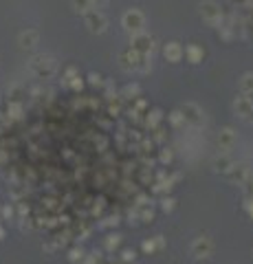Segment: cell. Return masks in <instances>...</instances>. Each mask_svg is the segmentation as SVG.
I'll list each match as a JSON object with an SVG mask.
<instances>
[{
	"instance_id": "1",
	"label": "cell",
	"mask_w": 253,
	"mask_h": 264,
	"mask_svg": "<svg viewBox=\"0 0 253 264\" xmlns=\"http://www.w3.org/2000/svg\"><path fill=\"white\" fill-rule=\"evenodd\" d=\"M55 69H57L55 57H53V55H49V53H40V55L31 57V62H29V71H31L38 79H47V77H51V75L55 73Z\"/></svg>"
},
{
	"instance_id": "2",
	"label": "cell",
	"mask_w": 253,
	"mask_h": 264,
	"mask_svg": "<svg viewBox=\"0 0 253 264\" xmlns=\"http://www.w3.org/2000/svg\"><path fill=\"white\" fill-rule=\"evenodd\" d=\"M198 9H200V16H203V20L207 25H212V27L222 25V9H220L218 3H214V0H203V3L198 5Z\"/></svg>"
},
{
	"instance_id": "3",
	"label": "cell",
	"mask_w": 253,
	"mask_h": 264,
	"mask_svg": "<svg viewBox=\"0 0 253 264\" xmlns=\"http://www.w3.org/2000/svg\"><path fill=\"white\" fill-rule=\"evenodd\" d=\"M121 25L125 27V31L141 33L143 31V25H145V18H143V13H141L139 9H128L123 13V18H121Z\"/></svg>"
},
{
	"instance_id": "4",
	"label": "cell",
	"mask_w": 253,
	"mask_h": 264,
	"mask_svg": "<svg viewBox=\"0 0 253 264\" xmlns=\"http://www.w3.org/2000/svg\"><path fill=\"white\" fill-rule=\"evenodd\" d=\"M189 251H192V255H194L196 260H207L212 255V251H214V242H212L209 236H198L194 242H192Z\"/></svg>"
},
{
	"instance_id": "5",
	"label": "cell",
	"mask_w": 253,
	"mask_h": 264,
	"mask_svg": "<svg viewBox=\"0 0 253 264\" xmlns=\"http://www.w3.org/2000/svg\"><path fill=\"white\" fill-rule=\"evenodd\" d=\"M84 18H86V27L91 33H103L108 29V20L101 11H88Z\"/></svg>"
},
{
	"instance_id": "6",
	"label": "cell",
	"mask_w": 253,
	"mask_h": 264,
	"mask_svg": "<svg viewBox=\"0 0 253 264\" xmlns=\"http://www.w3.org/2000/svg\"><path fill=\"white\" fill-rule=\"evenodd\" d=\"M152 47H154V40L152 35L147 33H132V49L139 51V53H152Z\"/></svg>"
},
{
	"instance_id": "7",
	"label": "cell",
	"mask_w": 253,
	"mask_h": 264,
	"mask_svg": "<svg viewBox=\"0 0 253 264\" xmlns=\"http://www.w3.org/2000/svg\"><path fill=\"white\" fill-rule=\"evenodd\" d=\"M181 115L185 123H192V126H200L203 123V113H200V108L196 104H185L181 108Z\"/></svg>"
},
{
	"instance_id": "8",
	"label": "cell",
	"mask_w": 253,
	"mask_h": 264,
	"mask_svg": "<svg viewBox=\"0 0 253 264\" xmlns=\"http://www.w3.org/2000/svg\"><path fill=\"white\" fill-rule=\"evenodd\" d=\"M236 141H238V137H236V132L231 128H222L218 132V148L222 150V154H227L229 150H231L236 145Z\"/></svg>"
},
{
	"instance_id": "9",
	"label": "cell",
	"mask_w": 253,
	"mask_h": 264,
	"mask_svg": "<svg viewBox=\"0 0 253 264\" xmlns=\"http://www.w3.org/2000/svg\"><path fill=\"white\" fill-rule=\"evenodd\" d=\"M247 174H249V167H247V163H234L231 165V170H229L225 176L231 183H238V185H242V181L247 179Z\"/></svg>"
},
{
	"instance_id": "10",
	"label": "cell",
	"mask_w": 253,
	"mask_h": 264,
	"mask_svg": "<svg viewBox=\"0 0 253 264\" xmlns=\"http://www.w3.org/2000/svg\"><path fill=\"white\" fill-rule=\"evenodd\" d=\"M251 108H253V101L249 97H244V95H240V97L234 99V113L240 117V119H247L249 113H251Z\"/></svg>"
},
{
	"instance_id": "11",
	"label": "cell",
	"mask_w": 253,
	"mask_h": 264,
	"mask_svg": "<svg viewBox=\"0 0 253 264\" xmlns=\"http://www.w3.org/2000/svg\"><path fill=\"white\" fill-rule=\"evenodd\" d=\"M163 55H165L167 62L176 64V62H181V57H183V47L178 42H170V44H165V49H163Z\"/></svg>"
},
{
	"instance_id": "12",
	"label": "cell",
	"mask_w": 253,
	"mask_h": 264,
	"mask_svg": "<svg viewBox=\"0 0 253 264\" xmlns=\"http://www.w3.org/2000/svg\"><path fill=\"white\" fill-rule=\"evenodd\" d=\"M38 40H40V35H38V31H35V29H27V31H22L20 38H18V42H20L22 49L35 47V44H38Z\"/></svg>"
},
{
	"instance_id": "13",
	"label": "cell",
	"mask_w": 253,
	"mask_h": 264,
	"mask_svg": "<svg viewBox=\"0 0 253 264\" xmlns=\"http://www.w3.org/2000/svg\"><path fill=\"white\" fill-rule=\"evenodd\" d=\"M183 55H187V60L192 64H200L203 62V57H205V51L200 47H196V44H189V47L183 51Z\"/></svg>"
},
{
	"instance_id": "14",
	"label": "cell",
	"mask_w": 253,
	"mask_h": 264,
	"mask_svg": "<svg viewBox=\"0 0 253 264\" xmlns=\"http://www.w3.org/2000/svg\"><path fill=\"white\" fill-rule=\"evenodd\" d=\"M238 88H240V93L244 97L253 95V73H244V75L238 79Z\"/></svg>"
},
{
	"instance_id": "15",
	"label": "cell",
	"mask_w": 253,
	"mask_h": 264,
	"mask_svg": "<svg viewBox=\"0 0 253 264\" xmlns=\"http://www.w3.org/2000/svg\"><path fill=\"white\" fill-rule=\"evenodd\" d=\"M161 119H163V113H161L159 108H154V110H150V113H147V117H145V126L150 128V130H154V128H159Z\"/></svg>"
},
{
	"instance_id": "16",
	"label": "cell",
	"mask_w": 253,
	"mask_h": 264,
	"mask_svg": "<svg viewBox=\"0 0 253 264\" xmlns=\"http://www.w3.org/2000/svg\"><path fill=\"white\" fill-rule=\"evenodd\" d=\"M231 165H234V161L229 159L227 154H222V157H218V159L214 161V167H216L218 172H222V174H227L229 170H231Z\"/></svg>"
},
{
	"instance_id": "17",
	"label": "cell",
	"mask_w": 253,
	"mask_h": 264,
	"mask_svg": "<svg viewBox=\"0 0 253 264\" xmlns=\"http://www.w3.org/2000/svg\"><path fill=\"white\" fill-rule=\"evenodd\" d=\"M71 5H73V9H75L77 13H86L88 11H93V3L91 0H71Z\"/></svg>"
},
{
	"instance_id": "18",
	"label": "cell",
	"mask_w": 253,
	"mask_h": 264,
	"mask_svg": "<svg viewBox=\"0 0 253 264\" xmlns=\"http://www.w3.org/2000/svg\"><path fill=\"white\" fill-rule=\"evenodd\" d=\"M170 123H172V128L174 130H183L187 123H185V119H183V115H181V110H174L172 115H170Z\"/></svg>"
},
{
	"instance_id": "19",
	"label": "cell",
	"mask_w": 253,
	"mask_h": 264,
	"mask_svg": "<svg viewBox=\"0 0 253 264\" xmlns=\"http://www.w3.org/2000/svg\"><path fill=\"white\" fill-rule=\"evenodd\" d=\"M141 95V86L139 84H128L123 88V97H128V99H135Z\"/></svg>"
},
{
	"instance_id": "20",
	"label": "cell",
	"mask_w": 253,
	"mask_h": 264,
	"mask_svg": "<svg viewBox=\"0 0 253 264\" xmlns=\"http://www.w3.org/2000/svg\"><path fill=\"white\" fill-rule=\"evenodd\" d=\"M242 189H244V196H247V198L253 196V174L251 172L247 174V179L242 181Z\"/></svg>"
},
{
	"instance_id": "21",
	"label": "cell",
	"mask_w": 253,
	"mask_h": 264,
	"mask_svg": "<svg viewBox=\"0 0 253 264\" xmlns=\"http://www.w3.org/2000/svg\"><path fill=\"white\" fill-rule=\"evenodd\" d=\"M119 242H121V236H119V233H115V236H108V240H106V249H110V251H113V249L119 247Z\"/></svg>"
},
{
	"instance_id": "22",
	"label": "cell",
	"mask_w": 253,
	"mask_h": 264,
	"mask_svg": "<svg viewBox=\"0 0 253 264\" xmlns=\"http://www.w3.org/2000/svg\"><path fill=\"white\" fill-rule=\"evenodd\" d=\"M172 159H174V154H172L170 148H165L161 152V163H172Z\"/></svg>"
},
{
	"instance_id": "23",
	"label": "cell",
	"mask_w": 253,
	"mask_h": 264,
	"mask_svg": "<svg viewBox=\"0 0 253 264\" xmlns=\"http://www.w3.org/2000/svg\"><path fill=\"white\" fill-rule=\"evenodd\" d=\"M174 203H176L174 198H167V196H165V198L161 201V207L165 209V211H172V209H174Z\"/></svg>"
},
{
	"instance_id": "24",
	"label": "cell",
	"mask_w": 253,
	"mask_h": 264,
	"mask_svg": "<svg viewBox=\"0 0 253 264\" xmlns=\"http://www.w3.org/2000/svg\"><path fill=\"white\" fill-rule=\"evenodd\" d=\"M88 82L93 86H101V75L99 73H91V75H88Z\"/></svg>"
},
{
	"instance_id": "25",
	"label": "cell",
	"mask_w": 253,
	"mask_h": 264,
	"mask_svg": "<svg viewBox=\"0 0 253 264\" xmlns=\"http://www.w3.org/2000/svg\"><path fill=\"white\" fill-rule=\"evenodd\" d=\"M244 209H247V214L253 218V196H251V198L244 196Z\"/></svg>"
},
{
	"instance_id": "26",
	"label": "cell",
	"mask_w": 253,
	"mask_h": 264,
	"mask_svg": "<svg viewBox=\"0 0 253 264\" xmlns=\"http://www.w3.org/2000/svg\"><path fill=\"white\" fill-rule=\"evenodd\" d=\"M135 258H137V253L132 249H125L123 251V262H135Z\"/></svg>"
},
{
	"instance_id": "27",
	"label": "cell",
	"mask_w": 253,
	"mask_h": 264,
	"mask_svg": "<svg viewBox=\"0 0 253 264\" xmlns=\"http://www.w3.org/2000/svg\"><path fill=\"white\" fill-rule=\"evenodd\" d=\"M103 86H106V97L113 99L115 97V86H113V82L108 79V82H103Z\"/></svg>"
},
{
	"instance_id": "28",
	"label": "cell",
	"mask_w": 253,
	"mask_h": 264,
	"mask_svg": "<svg viewBox=\"0 0 253 264\" xmlns=\"http://www.w3.org/2000/svg\"><path fill=\"white\" fill-rule=\"evenodd\" d=\"M143 251H147V253L154 251V242H152V240H145V242H143Z\"/></svg>"
},
{
	"instance_id": "29",
	"label": "cell",
	"mask_w": 253,
	"mask_h": 264,
	"mask_svg": "<svg viewBox=\"0 0 253 264\" xmlns=\"http://www.w3.org/2000/svg\"><path fill=\"white\" fill-rule=\"evenodd\" d=\"M77 258L81 260V249H79V251H77V249H75V251H73V253H71V260H73V262H77Z\"/></svg>"
},
{
	"instance_id": "30",
	"label": "cell",
	"mask_w": 253,
	"mask_h": 264,
	"mask_svg": "<svg viewBox=\"0 0 253 264\" xmlns=\"http://www.w3.org/2000/svg\"><path fill=\"white\" fill-rule=\"evenodd\" d=\"M91 3H93L95 7H106V5H108V0H91Z\"/></svg>"
},
{
	"instance_id": "31",
	"label": "cell",
	"mask_w": 253,
	"mask_h": 264,
	"mask_svg": "<svg viewBox=\"0 0 253 264\" xmlns=\"http://www.w3.org/2000/svg\"><path fill=\"white\" fill-rule=\"evenodd\" d=\"M145 106H147L145 99H137V108H139V110H145Z\"/></svg>"
},
{
	"instance_id": "32",
	"label": "cell",
	"mask_w": 253,
	"mask_h": 264,
	"mask_svg": "<svg viewBox=\"0 0 253 264\" xmlns=\"http://www.w3.org/2000/svg\"><path fill=\"white\" fill-rule=\"evenodd\" d=\"M247 119H249V121L253 123V108H251V113H249V117H247Z\"/></svg>"
},
{
	"instance_id": "33",
	"label": "cell",
	"mask_w": 253,
	"mask_h": 264,
	"mask_svg": "<svg viewBox=\"0 0 253 264\" xmlns=\"http://www.w3.org/2000/svg\"><path fill=\"white\" fill-rule=\"evenodd\" d=\"M231 3H242V0H231Z\"/></svg>"
}]
</instances>
